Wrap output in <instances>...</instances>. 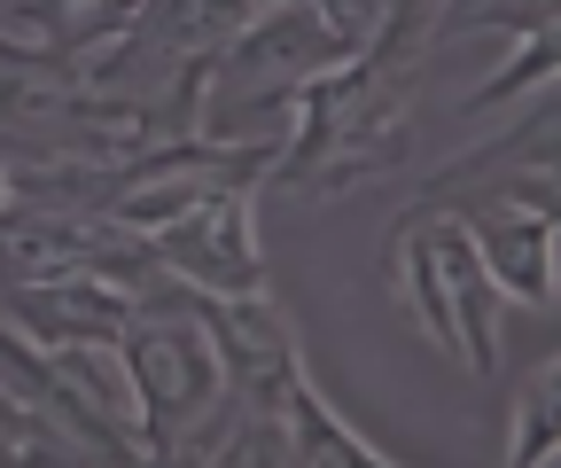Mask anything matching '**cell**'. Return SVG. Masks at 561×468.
<instances>
[{"mask_svg": "<svg viewBox=\"0 0 561 468\" xmlns=\"http://www.w3.org/2000/svg\"><path fill=\"white\" fill-rule=\"evenodd\" d=\"M413 87L421 62H398L382 47H367L328 79H305L289 110V149L265 164L257 187L289 195V204H335V195L398 172L413 149Z\"/></svg>", "mask_w": 561, "mask_h": 468, "instance_id": "6da1fadb", "label": "cell"}, {"mask_svg": "<svg viewBox=\"0 0 561 468\" xmlns=\"http://www.w3.org/2000/svg\"><path fill=\"white\" fill-rule=\"evenodd\" d=\"M117 359L140 398V453L149 460H210L227 430V367L203 328V305L187 282L140 289L133 320L117 328Z\"/></svg>", "mask_w": 561, "mask_h": 468, "instance_id": "7a4b0ae2", "label": "cell"}, {"mask_svg": "<svg viewBox=\"0 0 561 468\" xmlns=\"http://www.w3.org/2000/svg\"><path fill=\"white\" fill-rule=\"evenodd\" d=\"M382 258H390L398 305L421 320V336H430L445 359H460L468 375H491V367H500V289H491L468 227H460L445 204H430V195L405 204Z\"/></svg>", "mask_w": 561, "mask_h": 468, "instance_id": "3957f363", "label": "cell"}, {"mask_svg": "<svg viewBox=\"0 0 561 468\" xmlns=\"http://www.w3.org/2000/svg\"><path fill=\"white\" fill-rule=\"evenodd\" d=\"M445 180H460L468 195H445V187H430V204H445L460 227H468V242H476V258H483V274H491V289L500 297H515V305H538V312H553V265H561V212H553V157H538V164H515L507 180H483L476 164H453Z\"/></svg>", "mask_w": 561, "mask_h": 468, "instance_id": "277c9868", "label": "cell"}, {"mask_svg": "<svg viewBox=\"0 0 561 468\" xmlns=\"http://www.w3.org/2000/svg\"><path fill=\"white\" fill-rule=\"evenodd\" d=\"M157 265L195 297H250L265 289V258H257V187H210L203 204L164 219L149 235Z\"/></svg>", "mask_w": 561, "mask_h": 468, "instance_id": "5b68a950", "label": "cell"}, {"mask_svg": "<svg viewBox=\"0 0 561 468\" xmlns=\"http://www.w3.org/2000/svg\"><path fill=\"white\" fill-rule=\"evenodd\" d=\"M140 289L102 274H47V282H0V320L32 344H117Z\"/></svg>", "mask_w": 561, "mask_h": 468, "instance_id": "8992f818", "label": "cell"}, {"mask_svg": "<svg viewBox=\"0 0 561 468\" xmlns=\"http://www.w3.org/2000/svg\"><path fill=\"white\" fill-rule=\"evenodd\" d=\"M280 460H289V468H382L390 453H375V445L320 398L312 367H297L289 398H280Z\"/></svg>", "mask_w": 561, "mask_h": 468, "instance_id": "52a82bcc", "label": "cell"}, {"mask_svg": "<svg viewBox=\"0 0 561 468\" xmlns=\"http://www.w3.org/2000/svg\"><path fill=\"white\" fill-rule=\"evenodd\" d=\"M9 16H16L24 39L55 47L62 62H87V55H102V47L140 16V0H16Z\"/></svg>", "mask_w": 561, "mask_h": 468, "instance_id": "ba28073f", "label": "cell"}, {"mask_svg": "<svg viewBox=\"0 0 561 468\" xmlns=\"http://www.w3.org/2000/svg\"><path fill=\"white\" fill-rule=\"evenodd\" d=\"M515 47H507V62L491 71L468 102H460V117H491V110H507V102H523V94H553V55H561V32H553V9H538V16H515V24H500Z\"/></svg>", "mask_w": 561, "mask_h": 468, "instance_id": "9c48e42d", "label": "cell"}, {"mask_svg": "<svg viewBox=\"0 0 561 468\" xmlns=\"http://www.w3.org/2000/svg\"><path fill=\"white\" fill-rule=\"evenodd\" d=\"M553 407H561V367L546 359V367L515 390V422H507V460H515V468L553 460Z\"/></svg>", "mask_w": 561, "mask_h": 468, "instance_id": "30bf717a", "label": "cell"}, {"mask_svg": "<svg viewBox=\"0 0 561 468\" xmlns=\"http://www.w3.org/2000/svg\"><path fill=\"white\" fill-rule=\"evenodd\" d=\"M0 460H87L79 437L55 430L47 414H32L16 390H0Z\"/></svg>", "mask_w": 561, "mask_h": 468, "instance_id": "8fae6325", "label": "cell"}]
</instances>
